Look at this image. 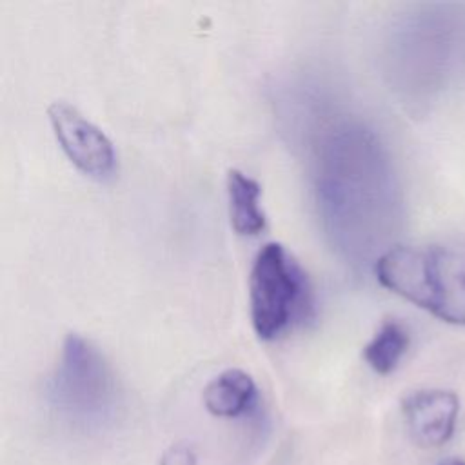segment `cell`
Returning a JSON list of instances; mask_svg holds the SVG:
<instances>
[{
  "instance_id": "cell-1",
  "label": "cell",
  "mask_w": 465,
  "mask_h": 465,
  "mask_svg": "<svg viewBox=\"0 0 465 465\" xmlns=\"http://www.w3.org/2000/svg\"><path fill=\"white\" fill-rule=\"evenodd\" d=\"M378 282L441 322L465 325V245H394L376 258Z\"/></svg>"
},
{
  "instance_id": "cell-2",
  "label": "cell",
  "mask_w": 465,
  "mask_h": 465,
  "mask_svg": "<svg viewBox=\"0 0 465 465\" xmlns=\"http://www.w3.org/2000/svg\"><path fill=\"white\" fill-rule=\"evenodd\" d=\"M49 401L62 420L82 430L109 427L120 411V385L104 354L84 336H65L49 381Z\"/></svg>"
},
{
  "instance_id": "cell-3",
  "label": "cell",
  "mask_w": 465,
  "mask_h": 465,
  "mask_svg": "<svg viewBox=\"0 0 465 465\" xmlns=\"http://www.w3.org/2000/svg\"><path fill=\"white\" fill-rule=\"evenodd\" d=\"M311 285L296 258L278 242L265 243L251 267L249 305L254 332L262 340L278 338L292 322L307 316Z\"/></svg>"
},
{
  "instance_id": "cell-4",
  "label": "cell",
  "mask_w": 465,
  "mask_h": 465,
  "mask_svg": "<svg viewBox=\"0 0 465 465\" xmlns=\"http://www.w3.org/2000/svg\"><path fill=\"white\" fill-rule=\"evenodd\" d=\"M47 116L62 151L78 171L100 182L114 176L116 153L98 125L64 100L53 102L47 107Z\"/></svg>"
},
{
  "instance_id": "cell-5",
  "label": "cell",
  "mask_w": 465,
  "mask_h": 465,
  "mask_svg": "<svg viewBox=\"0 0 465 465\" xmlns=\"http://www.w3.org/2000/svg\"><path fill=\"white\" fill-rule=\"evenodd\" d=\"M401 411L411 438L421 447H438L454 432L460 401L450 391L423 389L409 394Z\"/></svg>"
},
{
  "instance_id": "cell-6",
  "label": "cell",
  "mask_w": 465,
  "mask_h": 465,
  "mask_svg": "<svg viewBox=\"0 0 465 465\" xmlns=\"http://www.w3.org/2000/svg\"><path fill=\"white\" fill-rule=\"evenodd\" d=\"M258 389L249 372L242 369H227L214 376L203 389V403L207 411L220 418H238L252 411Z\"/></svg>"
},
{
  "instance_id": "cell-7",
  "label": "cell",
  "mask_w": 465,
  "mask_h": 465,
  "mask_svg": "<svg viewBox=\"0 0 465 465\" xmlns=\"http://www.w3.org/2000/svg\"><path fill=\"white\" fill-rule=\"evenodd\" d=\"M260 183L238 169L227 171V196L231 225L238 234L254 236L265 229L260 207Z\"/></svg>"
},
{
  "instance_id": "cell-8",
  "label": "cell",
  "mask_w": 465,
  "mask_h": 465,
  "mask_svg": "<svg viewBox=\"0 0 465 465\" xmlns=\"http://www.w3.org/2000/svg\"><path fill=\"white\" fill-rule=\"evenodd\" d=\"M411 345L409 331L396 320H387L363 349V358L378 374L392 372Z\"/></svg>"
},
{
  "instance_id": "cell-9",
  "label": "cell",
  "mask_w": 465,
  "mask_h": 465,
  "mask_svg": "<svg viewBox=\"0 0 465 465\" xmlns=\"http://www.w3.org/2000/svg\"><path fill=\"white\" fill-rule=\"evenodd\" d=\"M160 465H196V454L189 445L174 443L162 454Z\"/></svg>"
},
{
  "instance_id": "cell-10",
  "label": "cell",
  "mask_w": 465,
  "mask_h": 465,
  "mask_svg": "<svg viewBox=\"0 0 465 465\" xmlns=\"http://www.w3.org/2000/svg\"><path fill=\"white\" fill-rule=\"evenodd\" d=\"M440 465H465V461L454 458V460H447V461H443V463H440Z\"/></svg>"
}]
</instances>
